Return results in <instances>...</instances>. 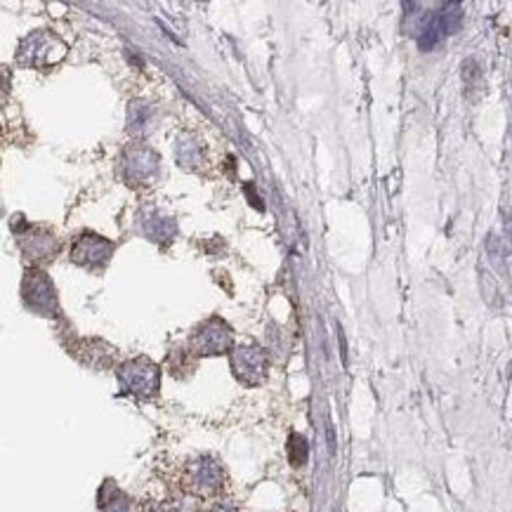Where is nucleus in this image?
Listing matches in <instances>:
<instances>
[{
	"instance_id": "obj_16",
	"label": "nucleus",
	"mask_w": 512,
	"mask_h": 512,
	"mask_svg": "<svg viewBox=\"0 0 512 512\" xmlns=\"http://www.w3.org/2000/svg\"><path fill=\"white\" fill-rule=\"evenodd\" d=\"M142 512H170V508L166 506H159V503H151V506H144Z\"/></svg>"
},
{
	"instance_id": "obj_6",
	"label": "nucleus",
	"mask_w": 512,
	"mask_h": 512,
	"mask_svg": "<svg viewBox=\"0 0 512 512\" xmlns=\"http://www.w3.org/2000/svg\"><path fill=\"white\" fill-rule=\"evenodd\" d=\"M123 177L130 184H144L156 177L159 173V154L149 149V146H130V149L123 154Z\"/></svg>"
},
{
	"instance_id": "obj_10",
	"label": "nucleus",
	"mask_w": 512,
	"mask_h": 512,
	"mask_svg": "<svg viewBox=\"0 0 512 512\" xmlns=\"http://www.w3.org/2000/svg\"><path fill=\"white\" fill-rule=\"evenodd\" d=\"M130 503L126 498V493L116 486L111 479H106L99 488V512H128Z\"/></svg>"
},
{
	"instance_id": "obj_7",
	"label": "nucleus",
	"mask_w": 512,
	"mask_h": 512,
	"mask_svg": "<svg viewBox=\"0 0 512 512\" xmlns=\"http://www.w3.org/2000/svg\"><path fill=\"white\" fill-rule=\"evenodd\" d=\"M111 253H114V244L106 241V239L99 234H90V231L76 239V244L71 248V258L76 265H83L90 269L106 265Z\"/></svg>"
},
{
	"instance_id": "obj_1",
	"label": "nucleus",
	"mask_w": 512,
	"mask_h": 512,
	"mask_svg": "<svg viewBox=\"0 0 512 512\" xmlns=\"http://www.w3.org/2000/svg\"><path fill=\"white\" fill-rule=\"evenodd\" d=\"M116 376H119L123 392L133 394L137 399H151L159 394L161 368L146 356H135V359L123 361Z\"/></svg>"
},
{
	"instance_id": "obj_2",
	"label": "nucleus",
	"mask_w": 512,
	"mask_h": 512,
	"mask_svg": "<svg viewBox=\"0 0 512 512\" xmlns=\"http://www.w3.org/2000/svg\"><path fill=\"white\" fill-rule=\"evenodd\" d=\"M66 54V45L59 41L50 31H36L26 36L19 45V61L24 66L34 69H48Z\"/></svg>"
},
{
	"instance_id": "obj_9",
	"label": "nucleus",
	"mask_w": 512,
	"mask_h": 512,
	"mask_svg": "<svg viewBox=\"0 0 512 512\" xmlns=\"http://www.w3.org/2000/svg\"><path fill=\"white\" fill-rule=\"evenodd\" d=\"M19 246L31 260H50L59 251V244L52 231L41 227H26L24 234H19Z\"/></svg>"
},
{
	"instance_id": "obj_14",
	"label": "nucleus",
	"mask_w": 512,
	"mask_h": 512,
	"mask_svg": "<svg viewBox=\"0 0 512 512\" xmlns=\"http://www.w3.org/2000/svg\"><path fill=\"white\" fill-rule=\"evenodd\" d=\"M309 458V446L302 434H291L288 437V461L293 468H302Z\"/></svg>"
},
{
	"instance_id": "obj_15",
	"label": "nucleus",
	"mask_w": 512,
	"mask_h": 512,
	"mask_svg": "<svg viewBox=\"0 0 512 512\" xmlns=\"http://www.w3.org/2000/svg\"><path fill=\"white\" fill-rule=\"evenodd\" d=\"M211 512H239L231 503H215V506L211 508Z\"/></svg>"
},
{
	"instance_id": "obj_5",
	"label": "nucleus",
	"mask_w": 512,
	"mask_h": 512,
	"mask_svg": "<svg viewBox=\"0 0 512 512\" xmlns=\"http://www.w3.org/2000/svg\"><path fill=\"white\" fill-rule=\"evenodd\" d=\"M184 482H187V488L196 496H213L222 488L224 482V472L222 465L215 458H199L194 461L187 468V475H184Z\"/></svg>"
},
{
	"instance_id": "obj_3",
	"label": "nucleus",
	"mask_w": 512,
	"mask_h": 512,
	"mask_svg": "<svg viewBox=\"0 0 512 512\" xmlns=\"http://www.w3.org/2000/svg\"><path fill=\"white\" fill-rule=\"evenodd\" d=\"M269 354L260 345H239L231 350V371L239 383L248 387L260 385L267 378Z\"/></svg>"
},
{
	"instance_id": "obj_12",
	"label": "nucleus",
	"mask_w": 512,
	"mask_h": 512,
	"mask_svg": "<svg viewBox=\"0 0 512 512\" xmlns=\"http://www.w3.org/2000/svg\"><path fill=\"white\" fill-rule=\"evenodd\" d=\"M437 19H439L441 29H444V36L456 34V31H458L461 24H463V7L458 3L441 5V10L437 12Z\"/></svg>"
},
{
	"instance_id": "obj_8",
	"label": "nucleus",
	"mask_w": 512,
	"mask_h": 512,
	"mask_svg": "<svg viewBox=\"0 0 512 512\" xmlns=\"http://www.w3.org/2000/svg\"><path fill=\"white\" fill-rule=\"evenodd\" d=\"M21 291H24V300L29 307H34L36 312H43V314H50V312H57V298H54V288L50 283V278L43 274V271L38 269H31L26 278H24V286H21Z\"/></svg>"
},
{
	"instance_id": "obj_4",
	"label": "nucleus",
	"mask_w": 512,
	"mask_h": 512,
	"mask_svg": "<svg viewBox=\"0 0 512 512\" xmlns=\"http://www.w3.org/2000/svg\"><path fill=\"white\" fill-rule=\"evenodd\" d=\"M234 345V333H231L229 323L222 321L220 316L204 321L191 336V350L201 356H215L224 354Z\"/></svg>"
},
{
	"instance_id": "obj_13",
	"label": "nucleus",
	"mask_w": 512,
	"mask_h": 512,
	"mask_svg": "<svg viewBox=\"0 0 512 512\" xmlns=\"http://www.w3.org/2000/svg\"><path fill=\"white\" fill-rule=\"evenodd\" d=\"M144 234L154 239V241H168L175 234V222L168 217H151L144 222Z\"/></svg>"
},
{
	"instance_id": "obj_11",
	"label": "nucleus",
	"mask_w": 512,
	"mask_h": 512,
	"mask_svg": "<svg viewBox=\"0 0 512 512\" xmlns=\"http://www.w3.org/2000/svg\"><path fill=\"white\" fill-rule=\"evenodd\" d=\"M151 111H154V109L146 102H142V99H135V102L128 106V133L130 135H142L144 130H146V126H149Z\"/></svg>"
}]
</instances>
